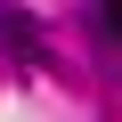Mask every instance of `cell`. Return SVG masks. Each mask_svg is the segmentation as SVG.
<instances>
[{
	"instance_id": "1",
	"label": "cell",
	"mask_w": 122,
	"mask_h": 122,
	"mask_svg": "<svg viewBox=\"0 0 122 122\" xmlns=\"http://www.w3.org/2000/svg\"><path fill=\"white\" fill-rule=\"evenodd\" d=\"M33 25H41V16H25V8H0V41H8L25 65H41V33H33Z\"/></svg>"
},
{
	"instance_id": "2",
	"label": "cell",
	"mask_w": 122,
	"mask_h": 122,
	"mask_svg": "<svg viewBox=\"0 0 122 122\" xmlns=\"http://www.w3.org/2000/svg\"><path fill=\"white\" fill-rule=\"evenodd\" d=\"M98 8V49H106V65H122V0H90Z\"/></svg>"
}]
</instances>
